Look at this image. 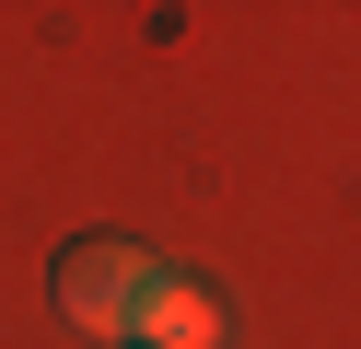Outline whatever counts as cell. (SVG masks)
Instances as JSON below:
<instances>
[{"label": "cell", "mask_w": 361, "mask_h": 349, "mask_svg": "<svg viewBox=\"0 0 361 349\" xmlns=\"http://www.w3.org/2000/svg\"><path fill=\"white\" fill-rule=\"evenodd\" d=\"M140 291H152V256L128 245V233H71V245H59V314L71 326H128L140 314Z\"/></svg>", "instance_id": "6da1fadb"}, {"label": "cell", "mask_w": 361, "mask_h": 349, "mask_svg": "<svg viewBox=\"0 0 361 349\" xmlns=\"http://www.w3.org/2000/svg\"><path fill=\"white\" fill-rule=\"evenodd\" d=\"M128 338H140V349H221V291H210V279L152 268V291H140V314H128Z\"/></svg>", "instance_id": "7a4b0ae2"}]
</instances>
